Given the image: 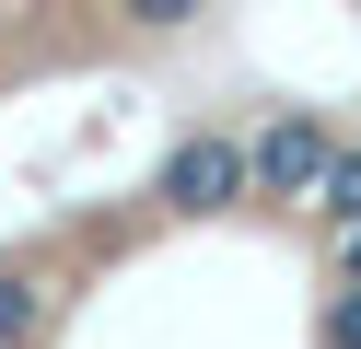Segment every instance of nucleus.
<instances>
[{
	"instance_id": "1",
	"label": "nucleus",
	"mask_w": 361,
	"mask_h": 349,
	"mask_svg": "<svg viewBox=\"0 0 361 349\" xmlns=\"http://www.w3.org/2000/svg\"><path fill=\"white\" fill-rule=\"evenodd\" d=\"M233 175H245V163L221 152V140H187V152L164 163V198H175V209H221V198H233Z\"/></svg>"
},
{
	"instance_id": "2",
	"label": "nucleus",
	"mask_w": 361,
	"mask_h": 349,
	"mask_svg": "<svg viewBox=\"0 0 361 349\" xmlns=\"http://www.w3.org/2000/svg\"><path fill=\"white\" fill-rule=\"evenodd\" d=\"M314 175H326V140H314L303 116H291V128H268V140H257V186H314Z\"/></svg>"
},
{
	"instance_id": "3",
	"label": "nucleus",
	"mask_w": 361,
	"mask_h": 349,
	"mask_svg": "<svg viewBox=\"0 0 361 349\" xmlns=\"http://www.w3.org/2000/svg\"><path fill=\"white\" fill-rule=\"evenodd\" d=\"M326 209H338V221H361V152H350V163H326Z\"/></svg>"
},
{
	"instance_id": "4",
	"label": "nucleus",
	"mask_w": 361,
	"mask_h": 349,
	"mask_svg": "<svg viewBox=\"0 0 361 349\" xmlns=\"http://www.w3.org/2000/svg\"><path fill=\"white\" fill-rule=\"evenodd\" d=\"M128 12H140V23H187L198 0H128Z\"/></svg>"
},
{
	"instance_id": "5",
	"label": "nucleus",
	"mask_w": 361,
	"mask_h": 349,
	"mask_svg": "<svg viewBox=\"0 0 361 349\" xmlns=\"http://www.w3.org/2000/svg\"><path fill=\"white\" fill-rule=\"evenodd\" d=\"M338 349H361V302H350V314H338Z\"/></svg>"
},
{
	"instance_id": "6",
	"label": "nucleus",
	"mask_w": 361,
	"mask_h": 349,
	"mask_svg": "<svg viewBox=\"0 0 361 349\" xmlns=\"http://www.w3.org/2000/svg\"><path fill=\"white\" fill-rule=\"evenodd\" d=\"M350 268H361V233H350Z\"/></svg>"
}]
</instances>
